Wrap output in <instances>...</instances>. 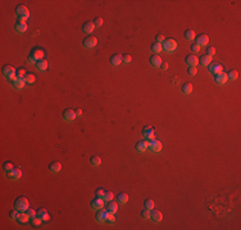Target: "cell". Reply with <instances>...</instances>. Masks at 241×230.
<instances>
[{"instance_id": "6da1fadb", "label": "cell", "mask_w": 241, "mask_h": 230, "mask_svg": "<svg viewBox=\"0 0 241 230\" xmlns=\"http://www.w3.org/2000/svg\"><path fill=\"white\" fill-rule=\"evenodd\" d=\"M44 56H45V51L41 47H33L31 54L27 56V62L31 63V64H36L39 60L44 59Z\"/></svg>"}, {"instance_id": "7a4b0ae2", "label": "cell", "mask_w": 241, "mask_h": 230, "mask_svg": "<svg viewBox=\"0 0 241 230\" xmlns=\"http://www.w3.org/2000/svg\"><path fill=\"white\" fill-rule=\"evenodd\" d=\"M14 12H15V15H17V18H18V21H21V22H26L30 18V10L26 5H17Z\"/></svg>"}, {"instance_id": "3957f363", "label": "cell", "mask_w": 241, "mask_h": 230, "mask_svg": "<svg viewBox=\"0 0 241 230\" xmlns=\"http://www.w3.org/2000/svg\"><path fill=\"white\" fill-rule=\"evenodd\" d=\"M13 207L15 210H18L19 212H26V211H27V208L30 207V202H28V200L26 198V197L21 196V197H18V198L14 201Z\"/></svg>"}, {"instance_id": "277c9868", "label": "cell", "mask_w": 241, "mask_h": 230, "mask_svg": "<svg viewBox=\"0 0 241 230\" xmlns=\"http://www.w3.org/2000/svg\"><path fill=\"white\" fill-rule=\"evenodd\" d=\"M2 74H3L4 78L12 81L13 78H15V77H17V71L14 69V67H12V65H4L3 69H2Z\"/></svg>"}, {"instance_id": "5b68a950", "label": "cell", "mask_w": 241, "mask_h": 230, "mask_svg": "<svg viewBox=\"0 0 241 230\" xmlns=\"http://www.w3.org/2000/svg\"><path fill=\"white\" fill-rule=\"evenodd\" d=\"M162 49L167 51V53H172V51H175L177 49V41L173 38H167L162 44Z\"/></svg>"}, {"instance_id": "8992f818", "label": "cell", "mask_w": 241, "mask_h": 230, "mask_svg": "<svg viewBox=\"0 0 241 230\" xmlns=\"http://www.w3.org/2000/svg\"><path fill=\"white\" fill-rule=\"evenodd\" d=\"M96 44H98V38H96L95 36H91V35L86 36V37L82 40V45H83V47H86V49H92V47H95Z\"/></svg>"}, {"instance_id": "52a82bcc", "label": "cell", "mask_w": 241, "mask_h": 230, "mask_svg": "<svg viewBox=\"0 0 241 230\" xmlns=\"http://www.w3.org/2000/svg\"><path fill=\"white\" fill-rule=\"evenodd\" d=\"M162 148H163L162 142L158 141V139H155V138L148 142V150H150L151 152H160Z\"/></svg>"}, {"instance_id": "ba28073f", "label": "cell", "mask_w": 241, "mask_h": 230, "mask_svg": "<svg viewBox=\"0 0 241 230\" xmlns=\"http://www.w3.org/2000/svg\"><path fill=\"white\" fill-rule=\"evenodd\" d=\"M142 137L145 138V141H151L155 137V132H154L153 127H144L142 128Z\"/></svg>"}, {"instance_id": "9c48e42d", "label": "cell", "mask_w": 241, "mask_h": 230, "mask_svg": "<svg viewBox=\"0 0 241 230\" xmlns=\"http://www.w3.org/2000/svg\"><path fill=\"white\" fill-rule=\"evenodd\" d=\"M108 214H109V212L105 208L96 210V215H95L96 221H98V223H105L107 219H108Z\"/></svg>"}, {"instance_id": "30bf717a", "label": "cell", "mask_w": 241, "mask_h": 230, "mask_svg": "<svg viewBox=\"0 0 241 230\" xmlns=\"http://www.w3.org/2000/svg\"><path fill=\"white\" fill-rule=\"evenodd\" d=\"M12 86L14 90H22L26 86V81L24 78H21V77H15V78L12 79Z\"/></svg>"}, {"instance_id": "8fae6325", "label": "cell", "mask_w": 241, "mask_h": 230, "mask_svg": "<svg viewBox=\"0 0 241 230\" xmlns=\"http://www.w3.org/2000/svg\"><path fill=\"white\" fill-rule=\"evenodd\" d=\"M195 44L197 45V46H206L209 44V37H208V35H204V33H201V35H199L197 37H195Z\"/></svg>"}, {"instance_id": "7c38bea8", "label": "cell", "mask_w": 241, "mask_h": 230, "mask_svg": "<svg viewBox=\"0 0 241 230\" xmlns=\"http://www.w3.org/2000/svg\"><path fill=\"white\" fill-rule=\"evenodd\" d=\"M76 118H77V115L74 113V110H72V109H66L63 111V119L66 122H73Z\"/></svg>"}, {"instance_id": "4fadbf2b", "label": "cell", "mask_w": 241, "mask_h": 230, "mask_svg": "<svg viewBox=\"0 0 241 230\" xmlns=\"http://www.w3.org/2000/svg\"><path fill=\"white\" fill-rule=\"evenodd\" d=\"M90 206H91L92 210H100V208L104 207V200L99 198V197H95L94 200H91Z\"/></svg>"}, {"instance_id": "5bb4252c", "label": "cell", "mask_w": 241, "mask_h": 230, "mask_svg": "<svg viewBox=\"0 0 241 230\" xmlns=\"http://www.w3.org/2000/svg\"><path fill=\"white\" fill-rule=\"evenodd\" d=\"M6 175L9 179H12V180H18V179H21V176H22V170L19 167H14L12 171H9Z\"/></svg>"}, {"instance_id": "9a60e30c", "label": "cell", "mask_w": 241, "mask_h": 230, "mask_svg": "<svg viewBox=\"0 0 241 230\" xmlns=\"http://www.w3.org/2000/svg\"><path fill=\"white\" fill-rule=\"evenodd\" d=\"M214 81H216L217 84H225L228 78H227V74L225 72H219L217 74H214Z\"/></svg>"}, {"instance_id": "2e32d148", "label": "cell", "mask_w": 241, "mask_h": 230, "mask_svg": "<svg viewBox=\"0 0 241 230\" xmlns=\"http://www.w3.org/2000/svg\"><path fill=\"white\" fill-rule=\"evenodd\" d=\"M208 72L212 73V74H217L219 72H223V68L219 63H210L208 65Z\"/></svg>"}, {"instance_id": "e0dca14e", "label": "cell", "mask_w": 241, "mask_h": 230, "mask_svg": "<svg viewBox=\"0 0 241 230\" xmlns=\"http://www.w3.org/2000/svg\"><path fill=\"white\" fill-rule=\"evenodd\" d=\"M150 219L154 223H160L163 219V214L158 210H150Z\"/></svg>"}, {"instance_id": "ac0fdd59", "label": "cell", "mask_w": 241, "mask_h": 230, "mask_svg": "<svg viewBox=\"0 0 241 230\" xmlns=\"http://www.w3.org/2000/svg\"><path fill=\"white\" fill-rule=\"evenodd\" d=\"M27 28H28L27 23H26V22H21V21H17V23L14 26L15 32H18V33H24L26 31H27Z\"/></svg>"}, {"instance_id": "d6986e66", "label": "cell", "mask_w": 241, "mask_h": 230, "mask_svg": "<svg viewBox=\"0 0 241 230\" xmlns=\"http://www.w3.org/2000/svg\"><path fill=\"white\" fill-rule=\"evenodd\" d=\"M185 63L188 65V67H196L199 64V59L195 55H187L186 59H185Z\"/></svg>"}, {"instance_id": "ffe728a7", "label": "cell", "mask_w": 241, "mask_h": 230, "mask_svg": "<svg viewBox=\"0 0 241 230\" xmlns=\"http://www.w3.org/2000/svg\"><path fill=\"white\" fill-rule=\"evenodd\" d=\"M105 210L110 214H116L118 211V202H114V201H109L107 202V206H105Z\"/></svg>"}, {"instance_id": "44dd1931", "label": "cell", "mask_w": 241, "mask_h": 230, "mask_svg": "<svg viewBox=\"0 0 241 230\" xmlns=\"http://www.w3.org/2000/svg\"><path fill=\"white\" fill-rule=\"evenodd\" d=\"M150 64H151V67H154V68H159L160 67V64H162V58L158 55V54H154V55H151L150 56Z\"/></svg>"}, {"instance_id": "7402d4cb", "label": "cell", "mask_w": 241, "mask_h": 230, "mask_svg": "<svg viewBox=\"0 0 241 230\" xmlns=\"http://www.w3.org/2000/svg\"><path fill=\"white\" fill-rule=\"evenodd\" d=\"M49 170H50V173L57 174V173H59L60 170H62V164H60L59 161H54V163H51L49 165Z\"/></svg>"}, {"instance_id": "603a6c76", "label": "cell", "mask_w": 241, "mask_h": 230, "mask_svg": "<svg viewBox=\"0 0 241 230\" xmlns=\"http://www.w3.org/2000/svg\"><path fill=\"white\" fill-rule=\"evenodd\" d=\"M136 151L137 152H145L146 150H148V141H139L136 143V146H135Z\"/></svg>"}, {"instance_id": "cb8c5ba5", "label": "cell", "mask_w": 241, "mask_h": 230, "mask_svg": "<svg viewBox=\"0 0 241 230\" xmlns=\"http://www.w3.org/2000/svg\"><path fill=\"white\" fill-rule=\"evenodd\" d=\"M94 30H95V24H94L92 22H85L82 24V31L85 33H92Z\"/></svg>"}, {"instance_id": "d4e9b609", "label": "cell", "mask_w": 241, "mask_h": 230, "mask_svg": "<svg viewBox=\"0 0 241 230\" xmlns=\"http://www.w3.org/2000/svg\"><path fill=\"white\" fill-rule=\"evenodd\" d=\"M36 216L40 217L42 221H48L49 220V212L45 208H40L39 211H36Z\"/></svg>"}, {"instance_id": "484cf974", "label": "cell", "mask_w": 241, "mask_h": 230, "mask_svg": "<svg viewBox=\"0 0 241 230\" xmlns=\"http://www.w3.org/2000/svg\"><path fill=\"white\" fill-rule=\"evenodd\" d=\"M120 63H122V55L114 54V55L110 56V64L113 65V67H117V65H119Z\"/></svg>"}, {"instance_id": "4316f807", "label": "cell", "mask_w": 241, "mask_h": 230, "mask_svg": "<svg viewBox=\"0 0 241 230\" xmlns=\"http://www.w3.org/2000/svg\"><path fill=\"white\" fill-rule=\"evenodd\" d=\"M35 65H36V69L39 72H45L46 68H48V62L45 60V59H41V60H39Z\"/></svg>"}, {"instance_id": "83f0119b", "label": "cell", "mask_w": 241, "mask_h": 230, "mask_svg": "<svg viewBox=\"0 0 241 230\" xmlns=\"http://www.w3.org/2000/svg\"><path fill=\"white\" fill-rule=\"evenodd\" d=\"M116 198H117V202L119 204H123V203H126L128 201V194L125 193V192H120V193H118V196Z\"/></svg>"}, {"instance_id": "f1b7e54d", "label": "cell", "mask_w": 241, "mask_h": 230, "mask_svg": "<svg viewBox=\"0 0 241 230\" xmlns=\"http://www.w3.org/2000/svg\"><path fill=\"white\" fill-rule=\"evenodd\" d=\"M199 63L201 64V65H204V67H208L210 63H212V56H208V55H203L200 59H199Z\"/></svg>"}, {"instance_id": "f546056e", "label": "cell", "mask_w": 241, "mask_h": 230, "mask_svg": "<svg viewBox=\"0 0 241 230\" xmlns=\"http://www.w3.org/2000/svg\"><path fill=\"white\" fill-rule=\"evenodd\" d=\"M150 49H151V53L153 54H159L160 51L163 50L162 49V44H159V42H154V44H151Z\"/></svg>"}, {"instance_id": "4dcf8cb0", "label": "cell", "mask_w": 241, "mask_h": 230, "mask_svg": "<svg viewBox=\"0 0 241 230\" xmlns=\"http://www.w3.org/2000/svg\"><path fill=\"white\" fill-rule=\"evenodd\" d=\"M13 169H14V164L12 163V161H5V163L3 164V170L5 171V174H8L9 171H12Z\"/></svg>"}, {"instance_id": "1f68e13d", "label": "cell", "mask_w": 241, "mask_h": 230, "mask_svg": "<svg viewBox=\"0 0 241 230\" xmlns=\"http://www.w3.org/2000/svg\"><path fill=\"white\" fill-rule=\"evenodd\" d=\"M181 90H182V93H185V95H190V93L192 92V84L191 83H185V84H182Z\"/></svg>"}, {"instance_id": "d6a6232c", "label": "cell", "mask_w": 241, "mask_h": 230, "mask_svg": "<svg viewBox=\"0 0 241 230\" xmlns=\"http://www.w3.org/2000/svg\"><path fill=\"white\" fill-rule=\"evenodd\" d=\"M184 37H185L187 41H192V40H195L196 35H195V32H194L192 30H187V31H185V33H184Z\"/></svg>"}, {"instance_id": "836d02e7", "label": "cell", "mask_w": 241, "mask_h": 230, "mask_svg": "<svg viewBox=\"0 0 241 230\" xmlns=\"http://www.w3.org/2000/svg\"><path fill=\"white\" fill-rule=\"evenodd\" d=\"M28 220H30L28 215L26 214V212H21V214H19V217H18V220H17V221H18L19 224L23 225V224H26V223H28Z\"/></svg>"}, {"instance_id": "e575fe53", "label": "cell", "mask_w": 241, "mask_h": 230, "mask_svg": "<svg viewBox=\"0 0 241 230\" xmlns=\"http://www.w3.org/2000/svg\"><path fill=\"white\" fill-rule=\"evenodd\" d=\"M90 164H91L92 166H100V164H101V159H100L99 156H91V157H90Z\"/></svg>"}, {"instance_id": "d590c367", "label": "cell", "mask_w": 241, "mask_h": 230, "mask_svg": "<svg viewBox=\"0 0 241 230\" xmlns=\"http://www.w3.org/2000/svg\"><path fill=\"white\" fill-rule=\"evenodd\" d=\"M24 81H26V83H28V84H31V83L35 82V75H33V73H31V72L26 73V75H24Z\"/></svg>"}, {"instance_id": "8d00e7d4", "label": "cell", "mask_w": 241, "mask_h": 230, "mask_svg": "<svg viewBox=\"0 0 241 230\" xmlns=\"http://www.w3.org/2000/svg\"><path fill=\"white\" fill-rule=\"evenodd\" d=\"M227 74V78L228 79H231V81H235V79H237V77H239V73H237V71H230L228 73H226Z\"/></svg>"}, {"instance_id": "74e56055", "label": "cell", "mask_w": 241, "mask_h": 230, "mask_svg": "<svg viewBox=\"0 0 241 230\" xmlns=\"http://www.w3.org/2000/svg\"><path fill=\"white\" fill-rule=\"evenodd\" d=\"M19 214L21 212L18 211V210H12L11 212H9V217H11V220H18V217H19Z\"/></svg>"}, {"instance_id": "f35d334b", "label": "cell", "mask_w": 241, "mask_h": 230, "mask_svg": "<svg viewBox=\"0 0 241 230\" xmlns=\"http://www.w3.org/2000/svg\"><path fill=\"white\" fill-rule=\"evenodd\" d=\"M113 198H114V194H113V192H105L104 197H103V200H104V202L113 201Z\"/></svg>"}, {"instance_id": "ab89813d", "label": "cell", "mask_w": 241, "mask_h": 230, "mask_svg": "<svg viewBox=\"0 0 241 230\" xmlns=\"http://www.w3.org/2000/svg\"><path fill=\"white\" fill-rule=\"evenodd\" d=\"M144 207L148 210H153L154 208V201L153 200H145L144 202Z\"/></svg>"}, {"instance_id": "60d3db41", "label": "cell", "mask_w": 241, "mask_h": 230, "mask_svg": "<svg viewBox=\"0 0 241 230\" xmlns=\"http://www.w3.org/2000/svg\"><path fill=\"white\" fill-rule=\"evenodd\" d=\"M30 221H31V225H32V226H40L41 223H42V220H41L40 217H37V216L33 217V219H31Z\"/></svg>"}, {"instance_id": "b9f144b4", "label": "cell", "mask_w": 241, "mask_h": 230, "mask_svg": "<svg viewBox=\"0 0 241 230\" xmlns=\"http://www.w3.org/2000/svg\"><path fill=\"white\" fill-rule=\"evenodd\" d=\"M187 74H188V75H191V77L196 75V74H197V69H196V67H188V68H187Z\"/></svg>"}, {"instance_id": "7bdbcfd3", "label": "cell", "mask_w": 241, "mask_h": 230, "mask_svg": "<svg viewBox=\"0 0 241 230\" xmlns=\"http://www.w3.org/2000/svg\"><path fill=\"white\" fill-rule=\"evenodd\" d=\"M26 214L28 215L30 220H31V219H33V217H36V211L33 210V208H31V207H28V208H27V211H26Z\"/></svg>"}, {"instance_id": "ee69618b", "label": "cell", "mask_w": 241, "mask_h": 230, "mask_svg": "<svg viewBox=\"0 0 241 230\" xmlns=\"http://www.w3.org/2000/svg\"><path fill=\"white\" fill-rule=\"evenodd\" d=\"M103 22H104V21H103L101 17H96V18L92 21V23L95 24V27H101V26H103Z\"/></svg>"}, {"instance_id": "f6af8a7d", "label": "cell", "mask_w": 241, "mask_h": 230, "mask_svg": "<svg viewBox=\"0 0 241 230\" xmlns=\"http://www.w3.org/2000/svg\"><path fill=\"white\" fill-rule=\"evenodd\" d=\"M141 217H142V219H150V210L144 208V210L141 211Z\"/></svg>"}, {"instance_id": "bcb514c9", "label": "cell", "mask_w": 241, "mask_h": 230, "mask_svg": "<svg viewBox=\"0 0 241 230\" xmlns=\"http://www.w3.org/2000/svg\"><path fill=\"white\" fill-rule=\"evenodd\" d=\"M107 223L108 224H114L116 223V216H114V214H108V219H107Z\"/></svg>"}, {"instance_id": "7dc6e473", "label": "cell", "mask_w": 241, "mask_h": 230, "mask_svg": "<svg viewBox=\"0 0 241 230\" xmlns=\"http://www.w3.org/2000/svg\"><path fill=\"white\" fill-rule=\"evenodd\" d=\"M214 54H216V47L208 46V49H206V55H208V56H213Z\"/></svg>"}, {"instance_id": "c3c4849f", "label": "cell", "mask_w": 241, "mask_h": 230, "mask_svg": "<svg viewBox=\"0 0 241 230\" xmlns=\"http://www.w3.org/2000/svg\"><path fill=\"white\" fill-rule=\"evenodd\" d=\"M131 60H132V58L130 56V55H122V63H125V64H128V63H131Z\"/></svg>"}, {"instance_id": "681fc988", "label": "cell", "mask_w": 241, "mask_h": 230, "mask_svg": "<svg viewBox=\"0 0 241 230\" xmlns=\"http://www.w3.org/2000/svg\"><path fill=\"white\" fill-rule=\"evenodd\" d=\"M104 194H105V191L101 189V188L96 189V192H95V196H96V197H99V198H103V197H104Z\"/></svg>"}, {"instance_id": "f907efd6", "label": "cell", "mask_w": 241, "mask_h": 230, "mask_svg": "<svg viewBox=\"0 0 241 230\" xmlns=\"http://www.w3.org/2000/svg\"><path fill=\"white\" fill-rule=\"evenodd\" d=\"M26 73H27V72H26V71L23 69V68H19V69L17 71V77H21V78H24Z\"/></svg>"}, {"instance_id": "816d5d0a", "label": "cell", "mask_w": 241, "mask_h": 230, "mask_svg": "<svg viewBox=\"0 0 241 230\" xmlns=\"http://www.w3.org/2000/svg\"><path fill=\"white\" fill-rule=\"evenodd\" d=\"M190 49H191V51H192V53H199L200 46H197L196 44H192V45L190 46Z\"/></svg>"}, {"instance_id": "f5cc1de1", "label": "cell", "mask_w": 241, "mask_h": 230, "mask_svg": "<svg viewBox=\"0 0 241 230\" xmlns=\"http://www.w3.org/2000/svg\"><path fill=\"white\" fill-rule=\"evenodd\" d=\"M157 42H159V44H163V42H164V36H163V35H157Z\"/></svg>"}, {"instance_id": "db71d44e", "label": "cell", "mask_w": 241, "mask_h": 230, "mask_svg": "<svg viewBox=\"0 0 241 230\" xmlns=\"http://www.w3.org/2000/svg\"><path fill=\"white\" fill-rule=\"evenodd\" d=\"M159 68H160L162 71H167V69H168V63H167V62H162V64H160Z\"/></svg>"}, {"instance_id": "11a10c76", "label": "cell", "mask_w": 241, "mask_h": 230, "mask_svg": "<svg viewBox=\"0 0 241 230\" xmlns=\"http://www.w3.org/2000/svg\"><path fill=\"white\" fill-rule=\"evenodd\" d=\"M74 113H76L77 116H81V115H82V109H77V110H74Z\"/></svg>"}]
</instances>
